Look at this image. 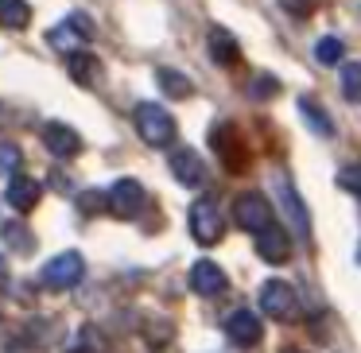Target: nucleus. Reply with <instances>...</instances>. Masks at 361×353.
Listing matches in <instances>:
<instances>
[{"mask_svg":"<svg viewBox=\"0 0 361 353\" xmlns=\"http://www.w3.org/2000/svg\"><path fill=\"white\" fill-rule=\"evenodd\" d=\"M133 120H136V132H140V140L148 144V148H167V144L175 140V117L164 105L140 101L133 113Z\"/></svg>","mask_w":361,"mask_h":353,"instance_id":"obj_1","label":"nucleus"},{"mask_svg":"<svg viewBox=\"0 0 361 353\" xmlns=\"http://www.w3.org/2000/svg\"><path fill=\"white\" fill-rule=\"evenodd\" d=\"M82 275H86V260H82V252H59L55 260H47L39 272V283L47 291H71L82 283Z\"/></svg>","mask_w":361,"mask_h":353,"instance_id":"obj_2","label":"nucleus"},{"mask_svg":"<svg viewBox=\"0 0 361 353\" xmlns=\"http://www.w3.org/2000/svg\"><path fill=\"white\" fill-rule=\"evenodd\" d=\"M233 221L241 229H249V233H264V229H272V202H268L260 190H245V194L233 198Z\"/></svg>","mask_w":361,"mask_h":353,"instance_id":"obj_3","label":"nucleus"},{"mask_svg":"<svg viewBox=\"0 0 361 353\" xmlns=\"http://www.w3.org/2000/svg\"><path fill=\"white\" fill-rule=\"evenodd\" d=\"M190 237L198 244H218L226 237V218H221L218 202L214 198H198L190 206Z\"/></svg>","mask_w":361,"mask_h":353,"instance_id":"obj_4","label":"nucleus"},{"mask_svg":"<svg viewBox=\"0 0 361 353\" xmlns=\"http://www.w3.org/2000/svg\"><path fill=\"white\" fill-rule=\"evenodd\" d=\"M260 311H264L268 318H280V322L295 318V314H299V295H295V287H291V283H283V280L260 283Z\"/></svg>","mask_w":361,"mask_h":353,"instance_id":"obj_5","label":"nucleus"},{"mask_svg":"<svg viewBox=\"0 0 361 353\" xmlns=\"http://www.w3.org/2000/svg\"><path fill=\"white\" fill-rule=\"evenodd\" d=\"M210 144H214V151H218V159L226 163V171H241V167L249 163V151H245L241 136H237V128L229 125V120H218V125L210 128Z\"/></svg>","mask_w":361,"mask_h":353,"instance_id":"obj_6","label":"nucleus"},{"mask_svg":"<svg viewBox=\"0 0 361 353\" xmlns=\"http://www.w3.org/2000/svg\"><path fill=\"white\" fill-rule=\"evenodd\" d=\"M105 194H109V210L117 218H136L144 210V202H148V194H144V187L136 179H117Z\"/></svg>","mask_w":361,"mask_h":353,"instance_id":"obj_7","label":"nucleus"},{"mask_svg":"<svg viewBox=\"0 0 361 353\" xmlns=\"http://www.w3.org/2000/svg\"><path fill=\"white\" fill-rule=\"evenodd\" d=\"M43 148H47L51 156L74 159L82 151V136L74 132L71 125H63V120H51V125H43Z\"/></svg>","mask_w":361,"mask_h":353,"instance_id":"obj_8","label":"nucleus"},{"mask_svg":"<svg viewBox=\"0 0 361 353\" xmlns=\"http://www.w3.org/2000/svg\"><path fill=\"white\" fill-rule=\"evenodd\" d=\"M171 175L183 187H202L206 182V163L195 148H175L171 151Z\"/></svg>","mask_w":361,"mask_h":353,"instance_id":"obj_9","label":"nucleus"},{"mask_svg":"<svg viewBox=\"0 0 361 353\" xmlns=\"http://www.w3.org/2000/svg\"><path fill=\"white\" fill-rule=\"evenodd\" d=\"M226 334L233 345H241V349H249V345L260 342V318L252 311H233L226 318Z\"/></svg>","mask_w":361,"mask_h":353,"instance_id":"obj_10","label":"nucleus"},{"mask_svg":"<svg viewBox=\"0 0 361 353\" xmlns=\"http://www.w3.org/2000/svg\"><path fill=\"white\" fill-rule=\"evenodd\" d=\"M206 43H210V58L218 66H237V63H241V43H237L226 27L214 24L210 32H206Z\"/></svg>","mask_w":361,"mask_h":353,"instance_id":"obj_11","label":"nucleus"},{"mask_svg":"<svg viewBox=\"0 0 361 353\" xmlns=\"http://www.w3.org/2000/svg\"><path fill=\"white\" fill-rule=\"evenodd\" d=\"M39 194H43V187L35 179H27V175H12L8 179V190H4V198H8V206L12 210H20V213H27L35 202H39Z\"/></svg>","mask_w":361,"mask_h":353,"instance_id":"obj_12","label":"nucleus"},{"mask_svg":"<svg viewBox=\"0 0 361 353\" xmlns=\"http://www.w3.org/2000/svg\"><path fill=\"white\" fill-rule=\"evenodd\" d=\"M190 287H195L198 295H221V291H226V272H221L214 260H198V264L190 268Z\"/></svg>","mask_w":361,"mask_h":353,"instance_id":"obj_13","label":"nucleus"},{"mask_svg":"<svg viewBox=\"0 0 361 353\" xmlns=\"http://www.w3.org/2000/svg\"><path fill=\"white\" fill-rule=\"evenodd\" d=\"M257 252H260V260H268V264H283V260L291 256V237L283 233L280 225H272V229H264V233H260Z\"/></svg>","mask_w":361,"mask_h":353,"instance_id":"obj_14","label":"nucleus"},{"mask_svg":"<svg viewBox=\"0 0 361 353\" xmlns=\"http://www.w3.org/2000/svg\"><path fill=\"white\" fill-rule=\"evenodd\" d=\"M299 113H303L307 128H311L314 136H334V120H330V113L322 109V105L314 101L311 94H303V97H299Z\"/></svg>","mask_w":361,"mask_h":353,"instance_id":"obj_15","label":"nucleus"},{"mask_svg":"<svg viewBox=\"0 0 361 353\" xmlns=\"http://www.w3.org/2000/svg\"><path fill=\"white\" fill-rule=\"evenodd\" d=\"M27 24H32V4L27 0H0V27L20 32Z\"/></svg>","mask_w":361,"mask_h":353,"instance_id":"obj_16","label":"nucleus"},{"mask_svg":"<svg viewBox=\"0 0 361 353\" xmlns=\"http://www.w3.org/2000/svg\"><path fill=\"white\" fill-rule=\"evenodd\" d=\"M66 74L86 86V82H94V74H97V58L90 55V51H66Z\"/></svg>","mask_w":361,"mask_h":353,"instance_id":"obj_17","label":"nucleus"},{"mask_svg":"<svg viewBox=\"0 0 361 353\" xmlns=\"http://www.w3.org/2000/svg\"><path fill=\"white\" fill-rule=\"evenodd\" d=\"M0 241L8 244L12 252H32L35 249V241H32L24 221H0Z\"/></svg>","mask_w":361,"mask_h":353,"instance_id":"obj_18","label":"nucleus"},{"mask_svg":"<svg viewBox=\"0 0 361 353\" xmlns=\"http://www.w3.org/2000/svg\"><path fill=\"white\" fill-rule=\"evenodd\" d=\"M156 82H159V89H164L167 97H179V101H187L190 94H195V86H190V78L187 74H179V70H156Z\"/></svg>","mask_w":361,"mask_h":353,"instance_id":"obj_19","label":"nucleus"},{"mask_svg":"<svg viewBox=\"0 0 361 353\" xmlns=\"http://www.w3.org/2000/svg\"><path fill=\"white\" fill-rule=\"evenodd\" d=\"M342 55H345V47H342V39H338V35H322V39L314 43V58H319L322 66L342 63Z\"/></svg>","mask_w":361,"mask_h":353,"instance_id":"obj_20","label":"nucleus"},{"mask_svg":"<svg viewBox=\"0 0 361 353\" xmlns=\"http://www.w3.org/2000/svg\"><path fill=\"white\" fill-rule=\"evenodd\" d=\"M249 97L252 101H272V97H280V78L276 74H257L249 86Z\"/></svg>","mask_w":361,"mask_h":353,"instance_id":"obj_21","label":"nucleus"},{"mask_svg":"<svg viewBox=\"0 0 361 353\" xmlns=\"http://www.w3.org/2000/svg\"><path fill=\"white\" fill-rule=\"evenodd\" d=\"M20 163H24V151H20V144L0 140V175H20Z\"/></svg>","mask_w":361,"mask_h":353,"instance_id":"obj_22","label":"nucleus"},{"mask_svg":"<svg viewBox=\"0 0 361 353\" xmlns=\"http://www.w3.org/2000/svg\"><path fill=\"white\" fill-rule=\"evenodd\" d=\"M342 97L357 101L361 97V63H345L342 66Z\"/></svg>","mask_w":361,"mask_h":353,"instance_id":"obj_23","label":"nucleus"},{"mask_svg":"<svg viewBox=\"0 0 361 353\" xmlns=\"http://www.w3.org/2000/svg\"><path fill=\"white\" fill-rule=\"evenodd\" d=\"M280 190H283V198H288V213H291V218H295L299 233H303V237H311V221H307V213H303V202H299V198L291 194V187H288V182H283V179H280Z\"/></svg>","mask_w":361,"mask_h":353,"instance_id":"obj_24","label":"nucleus"},{"mask_svg":"<svg viewBox=\"0 0 361 353\" xmlns=\"http://www.w3.org/2000/svg\"><path fill=\"white\" fill-rule=\"evenodd\" d=\"M338 187L342 190H353V194H361V163H350L338 171Z\"/></svg>","mask_w":361,"mask_h":353,"instance_id":"obj_25","label":"nucleus"},{"mask_svg":"<svg viewBox=\"0 0 361 353\" xmlns=\"http://www.w3.org/2000/svg\"><path fill=\"white\" fill-rule=\"evenodd\" d=\"M322 0H283V8L291 12V16H311V12H319Z\"/></svg>","mask_w":361,"mask_h":353,"instance_id":"obj_26","label":"nucleus"},{"mask_svg":"<svg viewBox=\"0 0 361 353\" xmlns=\"http://www.w3.org/2000/svg\"><path fill=\"white\" fill-rule=\"evenodd\" d=\"M109 202V194H97V190H86V194H78V206L82 213H97V206Z\"/></svg>","mask_w":361,"mask_h":353,"instance_id":"obj_27","label":"nucleus"},{"mask_svg":"<svg viewBox=\"0 0 361 353\" xmlns=\"http://www.w3.org/2000/svg\"><path fill=\"white\" fill-rule=\"evenodd\" d=\"M66 24H71L74 32L82 35V39H86V35H94V24H90V16H82V12H74V16L66 20Z\"/></svg>","mask_w":361,"mask_h":353,"instance_id":"obj_28","label":"nucleus"},{"mask_svg":"<svg viewBox=\"0 0 361 353\" xmlns=\"http://www.w3.org/2000/svg\"><path fill=\"white\" fill-rule=\"evenodd\" d=\"M74 35H78V32H74V27H71V24H63V27H55V32H51V35H47V39H51V43H55V47H66V43H71V39H74Z\"/></svg>","mask_w":361,"mask_h":353,"instance_id":"obj_29","label":"nucleus"},{"mask_svg":"<svg viewBox=\"0 0 361 353\" xmlns=\"http://www.w3.org/2000/svg\"><path fill=\"white\" fill-rule=\"evenodd\" d=\"M0 280H4V260H0Z\"/></svg>","mask_w":361,"mask_h":353,"instance_id":"obj_30","label":"nucleus"},{"mask_svg":"<svg viewBox=\"0 0 361 353\" xmlns=\"http://www.w3.org/2000/svg\"><path fill=\"white\" fill-rule=\"evenodd\" d=\"M71 353H94V349H71Z\"/></svg>","mask_w":361,"mask_h":353,"instance_id":"obj_31","label":"nucleus"},{"mask_svg":"<svg viewBox=\"0 0 361 353\" xmlns=\"http://www.w3.org/2000/svg\"><path fill=\"white\" fill-rule=\"evenodd\" d=\"M357 256H361V252H357Z\"/></svg>","mask_w":361,"mask_h":353,"instance_id":"obj_32","label":"nucleus"},{"mask_svg":"<svg viewBox=\"0 0 361 353\" xmlns=\"http://www.w3.org/2000/svg\"><path fill=\"white\" fill-rule=\"evenodd\" d=\"M0 113H4V109H0Z\"/></svg>","mask_w":361,"mask_h":353,"instance_id":"obj_33","label":"nucleus"}]
</instances>
